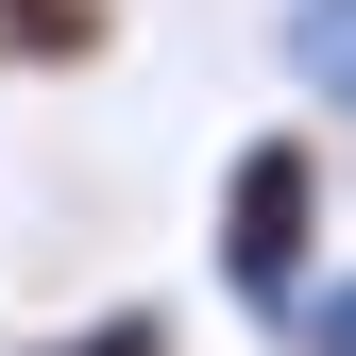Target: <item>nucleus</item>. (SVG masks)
I'll return each mask as SVG.
<instances>
[{"instance_id":"7ed1b4c3","label":"nucleus","mask_w":356,"mask_h":356,"mask_svg":"<svg viewBox=\"0 0 356 356\" xmlns=\"http://www.w3.org/2000/svg\"><path fill=\"white\" fill-rule=\"evenodd\" d=\"M102 51H119V0H0V68L17 85H68Z\"/></svg>"},{"instance_id":"39448f33","label":"nucleus","mask_w":356,"mask_h":356,"mask_svg":"<svg viewBox=\"0 0 356 356\" xmlns=\"http://www.w3.org/2000/svg\"><path fill=\"white\" fill-rule=\"evenodd\" d=\"M272 356H356V272H323V289H305V323H289Z\"/></svg>"},{"instance_id":"f03ea898","label":"nucleus","mask_w":356,"mask_h":356,"mask_svg":"<svg viewBox=\"0 0 356 356\" xmlns=\"http://www.w3.org/2000/svg\"><path fill=\"white\" fill-rule=\"evenodd\" d=\"M272 68L305 85L323 136H356V0H272Z\"/></svg>"},{"instance_id":"f257e3e1","label":"nucleus","mask_w":356,"mask_h":356,"mask_svg":"<svg viewBox=\"0 0 356 356\" xmlns=\"http://www.w3.org/2000/svg\"><path fill=\"white\" fill-rule=\"evenodd\" d=\"M323 204H339L323 119H254V136L204 170V289L238 305L254 339H289L305 289H323Z\"/></svg>"},{"instance_id":"20e7f679","label":"nucleus","mask_w":356,"mask_h":356,"mask_svg":"<svg viewBox=\"0 0 356 356\" xmlns=\"http://www.w3.org/2000/svg\"><path fill=\"white\" fill-rule=\"evenodd\" d=\"M0 356H187V323H170V305H68V323H34V339H0Z\"/></svg>"}]
</instances>
